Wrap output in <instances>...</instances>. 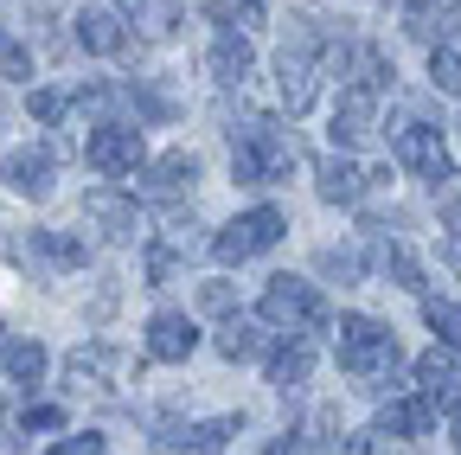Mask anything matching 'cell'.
Returning <instances> with one entry per match:
<instances>
[{
    "label": "cell",
    "instance_id": "6da1fadb",
    "mask_svg": "<svg viewBox=\"0 0 461 455\" xmlns=\"http://www.w3.org/2000/svg\"><path fill=\"white\" fill-rule=\"evenodd\" d=\"M295 135H288L276 116H263V109H244L238 123H230V180L263 193V187H282L288 167H295Z\"/></svg>",
    "mask_w": 461,
    "mask_h": 455
},
{
    "label": "cell",
    "instance_id": "7a4b0ae2",
    "mask_svg": "<svg viewBox=\"0 0 461 455\" xmlns=\"http://www.w3.org/2000/svg\"><path fill=\"white\" fill-rule=\"evenodd\" d=\"M333 353H339V372L359 378L366 391L403 385V347L391 340V327L372 321V314H339V327H333Z\"/></svg>",
    "mask_w": 461,
    "mask_h": 455
},
{
    "label": "cell",
    "instance_id": "3957f363",
    "mask_svg": "<svg viewBox=\"0 0 461 455\" xmlns=\"http://www.w3.org/2000/svg\"><path fill=\"white\" fill-rule=\"evenodd\" d=\"M257 321H269L276 333L314 340V333L333 327V308H327V296L314 289V282H302V276H269V289H263V302H257Z\"/></svg>",
    "mask_w": 461,
    "mask_h": 455
},
{
    "label": "cell",
    "instance_id": "277c9868",
    "mask_svg": "<svg viewBox=\"0 0 461 455\" xmlns=\"http://www.w3.org/2000/svg\"><path fill=\"white\" fill-rule=\"evenodd\" d=\"M129 378H141V359L129 347H115V340H90V347H77L65 359V391L71 397H109Z\"/></svg>",
    "mask_w": 461,
    "mask_h": 455
},
{
    "label": "cell",
    "instance_id": "5b68a950",
    "mask_svg": "<svg viewBox=\"0 0 461 455\" xmlns=\"http://www.w3.org/2000/svg\"><path fill=\"white\" fill-rule=\"evenodd\" d=\"M288 238V212H276V205H250V212H238L224 224V232L212 238V257L218 263H250V257H263V250H276Z\"/></svg>",
    "mask_w": 461,
    "mask_h": 455
},
{
    "label": "cell",
    "instance_id": "8992f818",
    "mask_svg": "<svg viewBox=\"0 0 461 455\" xmlns=\"http://www.w3.org/2000/svg\"><path fill=\"white\" fill-rule=\"evenodd\" d=\"M391 154H397V167H411V174H417L436 199L448 193L455 160H448V148H442V129H429V123H403V129L391 135Z\"/></svg>",
    "mask_w": 461,
    "mask_h": 455
},
{
    "label": "cell",
    "instance_id": "52a82bcc",
    "mask_svg": "<svg viewBox=\"0 0 461 455\" xmlns=\"http://www.w3.org/2000/svg\"><path fill=\"white\" fill-rule=\"evenodd\" d=\"M129 180H135V187H129L135 199H154V205H180V199L199 187V154H186V148H167V154L141 160Z\"/></svg>",
    "mask_w": 461,
    "mask_h": 455
},
{
    "label": "cell",
    "instance_id": "ba28073f",
    "mask_svg": "<svg viewBox=\"0 0 461 455\" xmlns=\"http://www.w3.org/2000/svg\"><path fill=\"white\" fill-rule=\"evenodd\" d=\"M84 160L96 167V174H109V180L135 174V167L148 160L141 129H135V123H96V129H90V141H84Z\"/></svg>",
    "mask_w": 461,
    "mask_h": 455
},
{
    "label": "cell",
    "instance_id": "9c48e42d",
    "mask_svg": "<svg viewBox=\"0 0 461 455\" xmlns=\"http://www.w3.org/2000/svg\"><path fill=\"white\" fill-rule=\"evenodd\" d=\"M84 218L96 224L109 244H135L141 238V199L122 193V187H90L84 193Z\"/></svg>",
    "mask_w": 461,
    "mask_h": 455
},
{
    "label": "cell",
    "instance_id": "30bf717a",
    "mask_svg": "<svg viewBox=\"0 0 461 455\" xmlns=\"http://www.w3.org/2000/svg\"><path fill=\"white\" fill-rule=\"evenodd\" d=\"M276 96H282L288 116H308L314 96H321V51L282 45V59H276Z\"/></svg>",
    "mask_w": 461,
    "mask_h": 455
},
{
    "label": "cell",
    "instance_id": "8fae6325",
    "mask_svg": "<svg viewBox=\"0 0 461 455\" xmlns=\"http://www.w3.org/2000/svg\"><path fill=\"white\" fill-rule=\"evenodd\" d=\"M0 180H7L20 199H51V187H58V154H51L45 141H26V148H14V154H7Z\"/></svg>",
    "mask_w": 461,
    "mask_h": 455
},
{
    "label": "cell",
    "instance_id": "7c38bea8",
    "mask_svg": "<svg viewBox=\"0 0 461 455\" xmlns=\"http://www.w3.org/2000/svg\"><path fill=\"white\" fill-rule=\"evenodd\" d=\"M205 71H212V84H218V90H244V84H250V71H257L250 39H244L238 26H218V39H212V51H205Z\"/></svg>",
    "mask_w": 461,
    "mask_h": 455
},
{
    "label": "cell",
    "instance_id": "4fadbf2b",
    "mask_svg": "<svg viewBox=\"0 0 461 455\" xmlns=\"http://www.w3.org/2000/svg\"><path fill=\"white\" fill-rule=\"evenodd\" d=\"M372 135H378V90L346 84L339 103H333V141H339V148H359V141H372Z\"/></svg>",
    "mask_w": 461,
    "mask_h": 455
},
{
    "label": "cell",
    "instance_id": "5bb4252c",
    "mask_svg": "<svg viewBox=\"0 0 461 455\" xmlns=\"http://www.w3.org/2000/svg\"><path fill=\"white\" fill-rule=\"evenodd\" d=\"M308 372H314V340H302V333H276V347L263 353V378L288 397V391L308 385Z\"/></svg>",
    "mask_w": 461,
    "mask_h": 455
},
{
    "label": "cell",
    "instance_id": "9a60e30c",
    "mask_svg": "<svg viewBox=\"0 0 461 455\" xmlns=\"http://www.w3.org/2000/svg\"><path fill=\"white\" fill-rule=\"evenodd\" d=\"M193 347H199V321H193V314L160 308V314L148 321V359H160V366H186Z\"/></svg>",
    "mask_w": 461,
    "mask_h": 455
},
{
    "label": "cell",
    "instance_id": "2e32d148",
    "mask_svg": "<svg viewBox=\"0 0 461 455\" xmlns=\"http://www.w3.org/2000/svg\"><path fill=\"white\" fill-rule=\"evenodd\" d=\"M71 39L84 51H96V59H129V32H122V14L115 7H84L71 20Z\"/></svg>",
    "mask_w": 461,
    "mask_h": 455
},
{
    "label": "cell",
    "instance_id": "e0dca14e",
    "mask_svg": "<svg viewBox=\"0 0 461 455\" xmlns=\"http://www.w3.org/2000/svg\"><path fill=\"white\" fill-rule=\"evenodd\" d=\"M269 347H276V327H269V321H250V314H224V327H218V359L244 366V359H263Z\"/></svg>",
    "mask_w": 461,
    "mask_h": 455
},
{
    "label": "cell",
    "instance_id": "ac0fdd59",
    "mask_svg": "<svg viewBox=\"0 0 461 455\" xmlns=\"http://www.w3.org/2000/svg\"><path fill=\"white\" fill-rule=\"evenodd\" d=\"M115 14L135 20V32H141L148 45H167L173 32L186 26V7H180V0H115Z\"/></svg>",
    "mask_w": 461,
    "mask_h": 455
},
{
    "label": "cell",
    "instance_id": "d6986e66",
    "mask_svg": "<svg viewBox=\"0 0 461 455\" xmlns=\"http://www.w3.org/2000/svg\"><path fill=\"white\" fill-rule=\"evenodd\" d=\"M429 423H436V405L423 391H403V397H384V411H378V436H403V442H417V436H429Z\"/></svg>",
    "mask_w": 461,
    "mask_h": 455
},
{
    "label": "cell",
    "instance_id": "ffe728a7",
    "mask_svg": "<svg viewBox=\"0 0 461 455\" xmlns=\"http://www.w3.org/2000/svg\"><path fill=\"white\" fill-rule=\"evenodd\" d=\"M314 180H321V199H327V205H359L366 187H372V174H366L359 160H346V154H327V160L314 167Z\"/></svg>",
    "mask_w": 461,
    "mask_h": 455
},
{
    "label": "cell",
    "instance_id": "44dd1931",
    "mask_svg": "<svg viewBox=\"0 0 461 455\" xmlns=\"http://www.w3.org/2000/svg\"><path fill=\"white\" fill-rule=\"evenodd\" d=\"M372 269L384 276V282H397V289H411V296H423L429 282H423V263L403 250V244H391V238H378L372 244Z\"/></svg>",
    "mask_w": 461,
    "mask_h": 455
},
{
    "label": "cell",
    "instance_id": "7402d4cb",
    "mask_svg": "<svg viewBox=\"0 0 461 455\" xmlns=\"http://www.w3.org/2000/svg\"><path fill=\"white\" fill-rule=\"evenodd\" d=\"M45 347H39V340H0V372H7V385H45Z\"/></svg>",
    "mask_w": 461,
    "mask_h": 455
},
{
    "label": "cell",
    "instance_id": "603a6c76",
    "mask_svg": "<svg viewBox=\"0 0 461 455\" xmlns=\"http://www.w3.org/2000/svg\"><path fill=\"white\" fill-rule=\"evenodd\" d=\"M32 257L45 269H84L90 263V244L71 238V232H32Z\"/></svg>",
    "mask_w": 461,
    "mask_h": 455
},
{
    "label": "cell",
    "instance_id": "cb8c5ba5",
    "mask_svg": "<svg viewBox=\"0 0 461 455\" xmlns=\"http://www.w3.org/2000/svg\"><path fill=\"white\" fill-rule=\"evenodd\" d=\"M423 321H429V333L442 340V347H455V353H461V302H448V296H429V289H423Z\"/></svg>",
    "mask_w": 461,
    "mask_h": 455
},
{
    "label": "cell",
    "instance_id": "d4e9b609",
    "mask_svg": "<svg viewBox=\"0 0 461 455\" xmlns=\"http://www.w3.org/2000/svg\"><path fill=\"white\" fill-rule=\"evenodd\" d=\"M244 430V417H205L193 423V455H224V442Z\"/></svg>",
    "mask_w": 461,
    "mask_h": 455
},
{
    "label": "cell",
    "instance_id": "484cf974",
    "mask_svg": "<svg viewBox=\"0 0 461 455\" xmlns=\"http://www.w3.org/2000/svg\"><path fill=\"white\" fill-rule=\"evenodd\" d=\"M429 84L442 96H461V51L455 45H429Z\"/></svg>",
    "mask_w": 461,
    "mask_h": 455
},
{
    "label": "cell",
    "instance_id": "4316f807",
    "mask_svg": "<svg viewBox=\"0 0 461 455\" xmlns=\"http://www.w3.org/2000/svg\"><path fill=\"white\" fill-rule=\"evenodd\" d=\"M26 109H32V123H39V129H58V123L71 116V90H32Z\"/></svg>",
    "mask_w": 461,
    "mask_h": 455
},
{
    "label": "cell",
    "instance_id": "83f0119b",
    "mask_svg": "<svg viewBox=\"0 0 461 455\" xmlns=\"http://www.w3.org/2000/svg\"><path fill=\"white\" fill-rule=\"evenodd\" d=\"M160 244H167V250H180V257H199V250H212V238H205V224H199V218H173Z\"/></svg>",
    "mask_w": 461,
    "mask_h": 455
},
{
    "label": "cell",
    "instance_id": "f1b7e54d",
    "mask_svg": "<svg viewBox=\"0 0 461 455\" xmlns=\"http://www.w3.org/2000/svg\"><path fill=\"white\" fill-rule=\"evenodd\" d=\"M180 263H186L180 250H167V244L154 238V244H148V263H141V269H148V289H167V282L180 276Z\"/></svg>",
    "mask_w": 461,
    "mask_h": 455
},
{
    "label": "cell",
    "instance_id": "f546056e",
    "mask_svg": "<svg viewBox=\"0 0 461 455\" xmlns=\"http://www.w3.org/2000/svg\"><path fill=\"white\" fill-rule=\"evenodd\" d=\"M314 269L333 276V282H359V276H366V257H359V250H321Z\"/></svg>",
    "mask_w": 461,
    "mask_h": 455
},
{
    "label": "cell",
    "instance_id": "4dcf8cb0",
    "mask_svg": "<svg viewBox=\"0 0 461 455\" xmlns=\"http://www.w3.org/2000/svg\"><path fill=\"white\" fill-rule=\"evenodd\" d=\"M0 77H7V84H26L32 77V51L20 39H0Z\"/></svg>",
    "mask_w": 461,
    "mask_h": 455
},
{
    "label": "cell",
    "instance_id": "1f68e13d",
    "mask_svg": "<svg viewBox=\"0 0 461 455\" xmlns=\"http://www.w3.org/2000/svg\"><path fill=\"white\" fill-rule=\"evenodd\" d=\"M45 455H109V442L96 436V430H65V436H58Z\"/></svg>",
    "mask_w": 461,
    "mask_h": 455
},
{
    "label": "cell",
    "instance_id": "d6a6232c",
    "mask_svg": "<svg viewBox=\"0 0 461 455\" xmlns=\"http://www.w3.org/2000/svg\"><path fill=\"white\" fill-rule=\"evenodd\" d=\"M199 314H238V289L230 282H199Z\"/></svg>",
    "mask_w": 461,
    "mask_h": 455
},
{
    "label": "cell",
    "instance_id": "836d02e7",
    "mask_svg": "<svg viewBox=\"0 0 461 455\" xmlns=\"http://www.w3.org/2000/svg\"><path fill=\"white\" fill-rule=\"evenodd\" d=\"M154 455H193V430L186 423H154Z\"/></svg>",
    "mask_w": 461,
    "mask_h": 455
},
{
    "label": "cell",
    "instance_id": "e575fe53",
    "mask_svg": "<svg viewBox=\"0 0 461 455\" xmlns=\"http://www.w3.org/2000/svg\"><path fill=\"white\" fill-rule=\"evenodd\" d=\"M20 430H65V411H58V405H26Z\"/></svg>",
    "mask_w": 461,
    "mask_h": 455
},
{
    "label": "cell",
    "instance_id": "d590c367",
    "mask_svg": "<svg viewBox=\"0 0 461 455\" xmlns=\"http://www.w3.org/2000/svg\"><path fill=\"white\" fill-rule=\"evenodd\" d=\"M339 455H378V430H353V436H339Z\"/></svg>",
    "mask_w": 461,
    "mask_h": 455
},
{
    "label": "cell",
    "instance_id": "8d00e7d4",
    "mask_svg": "<svg viewBox=\"0 0 461 455\" xmlns=\"http://www.w3.org/2000/svg\"><path fill=\"white\" fill-rule=\"evenodd\" d=\"M230 20H238V26H263V20H269V0H244Z\"/></svg>",
    "mask_w": 461,
    "mask_h": 455
},
{
    "label": "cell",
    "instance_id": "74e56055",
    "mask_svg": "<svg viewBox=\"0 0 461 455\" xmlns=\"http://www.w3.org/2000/svg\"><path fill=\"white\" fill-rule=\"evenodd\" d=\"M442 224H448L455 238H461V199H448V205H442Z\"/></svg>",
    "mask_w": 461,
    "mask_h": 455
},
{
    "label": "cell",
    "instance_id": "f35d334b",
    "mask_svg": "<svg viewBox=\"0 0 461 455\" xmlns=\"http://www.w3.org/2000/svg\"><path fill=\"white\" fill-rule=\"evenodd\" d=\"M263 455H295V430H288V436H276V442H269Z\"/></svg>",
    "mask_w": 461,
    "mask_h": 455
},
{
    "label": "cell",
    "instance_id": "ab89813d",
    "mask_svg": "<svg viewBox=\"0 0 461 455\" xmlns=\"http://www.w3.org/2000/svg\"><path fill=\"white\" fill-rule=\"evenodd\" d=\"M403 14H423V7H442V0H397Z\"/></svg>",
    "mask_w": 461,
    "mask_h": 455
},
{
    "label": "cell",
    "instance_id": "60d3db41",
    "mask_svg": "<svg viewBox=\"0 0 461 455\" xmlns=\"http://www.w3.org/2000/svg\"><path fill=\"white\" fill-rule=\"evenodd\" d=\"M455 135H461V123H455Z\"/></svg>",
    "mask_w": 461,
    "mask_h": 455
},
{
    "label": "cell",
    "instance_id": "b9f144b4",
    "mask_svg": "<svg viewBox=\"0 0 461 455\" xmlns=\"http://www.w3.org/2000/svg\"><path fill=\"white\" fill-rule=\"evenodd\" d=\"M0 340H7V333H0Z\"/></svg>",
    "mask_w": 461,
    "mask_h": 455
}]
</instances>
